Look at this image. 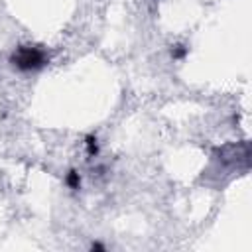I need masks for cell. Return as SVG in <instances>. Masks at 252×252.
I'll list each match as a JSON object with an SVG mask.
<instances>
[{"mask_svg": "<svg viewBox=\"0 0 252 252\" xmlns=\"http://www.w3.org/2000/svg\"><path fill=\"white\" fill-rule=\"evenodd\" d=\"M67 185H69L71 189H79V185H81V177H79L77 171H69V175H67Z\"/></svg>", "mask_w": 252, "mask_h": 252, "instance_id": "2", "label": "cell"}, {"mask_svg": "<svg viewBox=\"0 0 252 252\" xmlns=\"http://www.w3.org/2000/svg\"><path fill=\"white\" fill-rule=\"evenodd\" d=\"M183 55H185V47H181V45H177V49L173 51V57H177V59H179V57H183Z\"/></svg>", "mask_w": 252, "mask_h": 252, "instance_id": "4", "label": "cell"}, {"mask_svg": "<svg viewBox=\"0 0 252 252\" xmlns=\"http://www.w3.org/2000/svg\"><path fill=\"white\" fill-rule=\"evenodd\" d=\"M10 63L20 71H35V69H41L47 63V53L41 47L22 45L12 53Z\"/></svg>", "mask_w": 252, "mask_h": 252, "instance_id": "1", "label": "cell"}, {"mask_svg": "<svg viewBox=\"0 0 252 252\" xmlns=\"http://www.w3.org/2000/svg\"><path fill=\"white\" fill-rule=\"evenodd\" d=\"M87 152H89V156H94L98 152V146H96V138L94 136H87Z\"/></svg>", "mask_w": 252, "mask_h": 252, "instance_id": "3", "label": "cell"}]
</instances>
